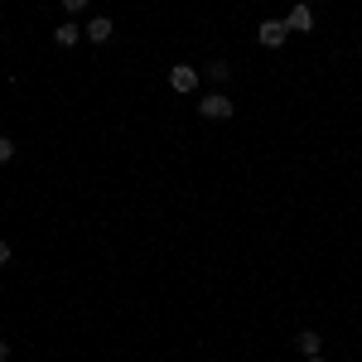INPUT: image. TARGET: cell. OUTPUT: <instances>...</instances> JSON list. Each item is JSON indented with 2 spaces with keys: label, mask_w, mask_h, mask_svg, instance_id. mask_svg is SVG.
<instances>
[{
  "label": "cell",
  "mask_w": 362,
  "mask_h": 362,
  "mask_svg": "<svg viewBox=\"0 0 362 362\" xmlns=\"http://www.w3.org/2000/svg\"><path fill=\"white\" fill-rule=\"evenodd\" d=\"M232 112H237V107H232L227 92H208V97L198 102V116H203V121H227Z\"/></svg>",
  "instance_id": "6da1fadb"
},
{
  "label": "cell",
  "mask_w": 362,
  "mask_h": 362,
  "mask_svg": "<svg viewBox=\"0 0 362 362\" xmlns=\"http://www.w3.org/2000/svg\"><path fill=\"white\" fill-rule=\"evenodd\" d=\"M285 34H290V25H285V20H261V29H256L261 49H280V44H285Z\"/></svg>",
  "instance_id": "3957f363"
},
{
  "label": "cell",
  "mask_w": 362,
  "mask_h": 362,
  "mask_svg": "<svg viewBox=\"0 0 362 362\" xmlns=\"http://www.w3.org/2000/svg\"><path fill=\"white\" fill-rule=\"evenodd\" d=\"M0 358H10V343H5V338H0Z\"/></svg>",
  "instance_id": "7c38bea8"
},
{
  "label": "cell",
  "mask_w": 362,
  "mask_h": 362,
  "mask_svg": "<svg viewBox=\"0 0 362 362\" xmlns=\"http://www.w3.org/2000/svg\"><path fill=\"white\" fill-rule=\"evenodd\" d=\"M10 160H15V140L0 136V165H10Z\"/></svg>",
  "instance_id": "9c48e42d"
},
{
  "label": "cell",
  "mask_w": 362,
  "mask_h": 362,
  "mask_svg": "<svg viewBox=\"0 0 362 362\" xmlns=\"http://www.w3.org/2000/svg\"><path fill=\"white\" fill-rule=\"evenodd\" d=\"M169 87H174L179 97H189V92L198 87V68H189V63H174V68H169Z\"/></svg>",
  "instance_id": "7a4b0ae2"
},
{
  "label": "cell",
  "mask_w": 362,
  "mask_h": 362,
  "mask_svg": "<svg viewBox=\"0 0 362 362\" xmlns=\"http://www.w3.org/2000/svg\"><path fill=\"white\" fill-rule=\"evenodd\" d=\"M63 10H68V15H78V10H87V0H63Z\"/></svg>",
  "instance_id": "30bf717a"
},
{
  "label": "cell",
  "mask_w": 362,
  "mask_h": 362,
  "mask_svg": "<svg viewBox=\"0 0 362 362\" xmlns=\"http://www.w3.org/2000/svg\"><path fill=\"white\" fill-rule=\"evenodd\" d=\"M112 34H116V25L107 15H92V25H83V39H92V44H107Z\"/></svg>",
  "instance_id": "277c9868"
},
{
  "label": "cell",
  "mask_w": 362,
  "mask_h": 362,
  "mask_svg": "<svg viewBox=\"0 0 362 362\" xmlns=\"http://www.w3.org/2000/svg\"><path fill=\"white\" fill-rule=\"evenodd\" d=\"M305 362H324V358H305Z\"/></svg>",
  "instance_id": "4fadbf2b"
},
{
  "label": "cell",
  "mask_w": 362,
  "mask_h": 362,
  "mask_svg": "<svg viewBox=\"0 0 362 362\" xmlns=\"http://www.w3.org/2000/svg\"><path fill=\"white\" fill-rule=\"evenodd\" d=\"M285 25H290V34H309V29H314V10H309V5H295V10L285 15Z\"/></svg>",
  "instance_id": "5b68a950"
},
{
  "label": "cell",
  "mask_w": 362,
  "mask_h": 362,
  "mask_svg": "<svg viewBox=\"0 0 362 362\" xmlns=\"http://www.w3.org/2000/svg\"><path fill=\"white\" fill-rule=\"evenodd\" d=\"M208 78H213V83H227V78H232V63H223V58L208 63Z\"/></svg>",
  "instance_id": "ba28073f"
},
{
  "label": "cell",
  "mask_w": 362,
  "mask_h": 362,
  "mask_svg": "<svg viewBox=\"0 0 362 362\" xmlns=\"http://www.w3.org/2000/svg\"><path fill=\"white\" fill-rule=\"evenodd\" d=\"M295 348H300V353H305V358H324V338L314 334V329H305V334L295 338Z\"/></svg>",
  "instance_id": "52a82bcc"
},
{
  "label": "cell",
  "mask_w": 362,
  "mask_h": 362,
  "mask_svg": "<svg viewBox=\"0 0 362 362\" xmlns=\"http://www.w3.org/2000/svg\"><path fill=\"white\" fill-rule=\"evenodd\" d=\"M78 39H83V25H73V20H63V25L54 29V44H58V49H73Z\"/></svg>",
  "instance_id": "8992f818"
},
{
  "label": "cell",
  "mask_w": 362,
  "mask_h": 362,
  "mask_svg": "<svg viewBox=\"0 0 362 362\" xmlns=\"http://www.w3.org/2000/svg\"><path fill=\"white\" fill-rule=\"evenodd\" d=\"M0 362H10V358H0Z\"/></svg>",
  "instance_id": "5bb4252c"
},
{
  "label": "cell",
  "mask_w": 362,
  "mask_h": 362,
  "mask_svg": "<svg viewBox=\"0 0 362 362\" xmlns=\"http://www.w3.org/2000/svg\"><path fill=\"white\" fill-rule=\"evenodd\" d=\"M0 266H10V242L0 237Z\"/></svg>",
  "instance_id": "8fae6325"
},
{
  "label": "cell",
  "mask_w": 362,
  "mask_h": 362,
  "mask_svg": "<svg viewBox=\"0 0 362 362\" xmlns=\"http://www.w3.org/2000/svg\"><path fill=\"white\" fill-rule=\"evenodd\" d=\"M358 49H362V44H358Z\"/></svg>",
  "instance_id": "9a60e30c"
}]
</instances>
